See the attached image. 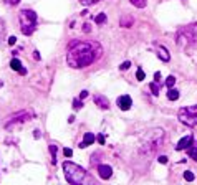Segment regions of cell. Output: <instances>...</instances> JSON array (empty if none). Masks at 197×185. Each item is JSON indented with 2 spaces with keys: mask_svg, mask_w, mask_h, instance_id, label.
<instances>
[{
  "mask_svg": "<svg viewBox=\"0 0 197 185\" xmlns=\"http://www.w3.org/2000/svg\"><path fill=\"white\" fill-rule=\"evenodd\" d=\"M103 48L98 42H75L70 45L68 55H66V63L73 69H81L93 65L98 58H101Z\"/></svg>",
  "mask_w": 197,
  "mask_h": 185,
  "instance_id": "6da1fadb",
  "label": "cell"
},
{
  "mask_svg": "<svg viewBox=\"0 0 197 185\" xmlns=\"http://www.w3.org/2000/svg\"><path fill=\"white\" fill-rule=\"evenodd\" d=\"M63 172H65V177L70 183H75V185H81L85 183L86 180V170L83 167H80L78 164H75V162H63Z\"/></svg>",
  "mask_w": 197,
  "mask_h": 185,
  "instance_id": "7a4b0ae2",
  "label": "cell"
},
{
  "mask_svg": "<svg viewBox=\"0 0 197 185\" xmlns=\"http://www.w3.org/2000/svg\"><path fill=\"white\" fill-rule=\"evenodd\" d=\"M162 141H164V131L162 129H151L148 131L146 137L143 141V152L146 154H153L154 150H158L161 147Z\"/></svg>",
  "mask_w": 197,
  "mask_h": 185,
  "instance_id": "3957f363",
  "label": "cell"
},
{
  "mask_svg": "<svg viewBox=\"0 0 197 185\" xmlns=\"http://www.w3.org/2000/svg\"><path fill=\"white\" fill-rule=\"evenodd\" d=\"M18 20H20V27H22V33L30 37V35L35 32L37 28V13L33 10H22L20 15H18Z\"/></svg>",
  "mask_w": 197,
  "mask_h": 185,
  "instance_id": "277c9868",
  "label": "cell"
},
{
  "mask_svg": "<svg viewBox=\"0 0 197 185\" xmlns=\"http://www.w3.org/2000/svg\"><path fill=\"white\" fill-rule=\"evenodd\" d=\"M176 43L185 46V45H190V43H197V23H192V25H187V27H182L181 30L177 32L176 35Z\"/></svg>",
  "mask_w": 197,
  "mask_h": 185,
  "instance_id": "5b68a950",
  "label": "cell"
},
{
  "mask_svg": "<svg viewBox=\"0 0 197 185\" xmlns=\"http://www.w3.org/2000/svg\"><path fill=\"white\" fill-rule=\"evenodd\" d=\"M177 114H179V121L182 124L190 126V127L197 126V104L187 106V108H181Z\"/></svg>",
  "mask_w": 197,
  "mask_h": 185,
  "instance_id": "8992f818",
  "label": "cell"
},
{
  "mask_svg": "<svg viewBox=\"0 0 197 185\" xmlns=\"http://www.w3.org/2000/svg\"><path fill=\"white\" fill-rule=\"evenodd\" d=\"M30 119V112H27V111H22L18 114H13L12 118H8V121L5 122V129H13V126L15 124H22V122H25V121Z\"/></svg>",
  "mask_w": 197,
  "mask_h": 185,
  "instance_id": "52a82bcc",
  "label": "cell"
},
{
  "mask_svg": "<svg viewBox=\"0 0 197 185\" xmlns=\"http://www.w3.org/2000/svg\"><path fill=\"white\" fill-rule=\"evenodd\" d=\"M98 175H100L103 180H108V178H111L113 175V169L111 165H98Z\"/></svg>",
  "mask_w": 197,
  "mask_h": 185,
  "instance_id": "ba28073f",
  "label": "cell"
},
{
  "mask_svg": "<svg viewBox=\"0 0 197 185\" xmlns=\"http://www.w3.org/2000/svg\"><path fill=\"white\" fill-rule=\"evenodd\" d=\"M192 142H194V137H192V136H184L181 141L177 142L176 150H185V149H189L190 146H192Z\"/></svg>",
  "mask_w": 197,
  "mask_h": 185,
  "instance_id": "9c48e42d",
  "label": "cell"
},
{
  "mask_svg": "<svg viewBox=\"0 0 197 185\" xmlns=\"http://www.w3.org/2000/svg\"><path fill=\"white\" fill-rule=\"evenodd\" d=\"M118 106H119V109H123V111H127V109H131V106H132V99H131V96H127V94L119 96V98H118Z\"/></svg>",
  "mask_w": 197,
  "mask_h": 185,
  "instance_id": "30bf717a",
  "label": "cell"
},
{
  "mask_svg": "<svg viewBox=\"0 0 197 185\" xmlns=\"http://www.w3.org/2000/svg\"><path fill=\"white\" fill-rule=\"evenodd\" d=\"M95 102L98 104V108H100V109H108V108H109L108 98H104L103 94H96V96H95Z\"/></svg>",
  "mask_w": 197,
  "mask_h": 185,
  "instance_id": "8fae6325",
  "label": "cell"
},
{
  "mask_svg": "<svg viewBox=\"0 0 197 185\" xmlns=\"http://www.w3.org/2000/svg\"><path fill=\"white\" fill-rule=\"evenodd\" d=\"M95 141H96L95 134H91V132H86V134H85V137H83V142L80 144V147H81V149H85V147L91 146V144L95 142Z\"/></svg>",
  "mask_w": 197,
  "mask_h": 185,
  "instance_id": "7c38bea8",
  "label": "cell"
},
{
  "mask_svg": "<svg viewBox=\"0 0 197 185\" xmlns=\"http://www.w3.org/2000/svg\"><path fill=\"white\" fill-rule=\"evenodd\" d=\"M158 56L161 58L162 61H169L171 60L169 51H167V48H164V46H158Z\"/></svg>",
  "mask_w": 197,
  "mask_h": 185,
  "instance_id": "4fadbf2b",
  "label": "cell"
},
{
  "mask_svg": "<svg viewBox=\"0 0 197 185\" xmlns=\"http://www.w3.org/2000/svg\"><path fill=\"white\" fill-rule=\"evenodd\" d=\"M167 99H169V101H176V99H179V91L169 88V91H167Z\"/></svg>",
  "mask_w": 197,
  "mask_h": 185,
  "instance_id": "5bb4252c",
  "label": "cell"
},
{
  "mask_svg": "<svg viewBox=\"0 0 197 185\" xmlns=\"http://www.w3.org/2000/svg\"><path fill=\"white\" fill-rule=\"evenodd\" d=\"M10 68L13 69V71H20V69H22V63H20V60L13 58V60L10 61Z\"/></svg>",
  "mask_w": 197,
  "mask_h": 185,
  "instance_id": "9a60e30c",
  "label": "cell"
},
{
  "mask_svg": "<svg viewBox=\"0 0 197 185\" xmlns=\"http://www.w3.org/2000/svg\"><path fill=\"white\" fill-rule=\"evenodd\" d=\"M121 27H126V28L132 27V18L131 17H123V18H121Z\"/></svg>",
  "mask_w": 197,
  "mask_h": 185,
  "instance_id": "2e32d148",
  "label": "cell"
},
{
  "mask_svg": "<svg viewBox=\"0 0 197 185\" xmlns=\"http://www.w3.org/2000/svg\"><path fill=\"white\" fill-rule=\"evenodd\" d=\"M50 154H51V162L56 164V146L55 144H50Z\"/></svg>",
  "mask_w": 197,
  "mask_h": 185,
  "instance_id": "e0dca14e",
  "label": "cell"
},
{
  "mask_svg": "<svg viewBox=\"0 0 197 185\" xmlns=\"http://www.w3.org/2000/svg\"><path fill=\"white\" fill-rule=\"evenodd\" d=\"M131 3L134 5V7H137V8H144L146 7V0H131Z\"/></svg>",
  "mask_w": 197,
  "mask_h": 185,
  "instance_id": "ac0fdd59",
  "label": "cell"
},
{
  "mask_svg": "<svg viewBox=\"0 0 197 185\" xmlns=\"http://www.w3.org/2000/svg\"><path fill=\"white\" fill-rule=\"evenodd\" d=\"M151 92H153L154 96L159 94V83H156V81H154V83H151Z\"/></svg>",
  "mask_w": 197,
  "mask_h": 185,
  "instance_id": "d6986e66",
  "label": "cell"
},
{
  "mask_svg": "<svg viewBox=\"0 0 197 185\" xmlns=\"http://www.w3.org/2000/svg\"><path fill=\"white\" fill-rule=\"evenodd\" d=\"M174 84H176V78H174L172 74H171V76L166 78V86H167V88H172Z\"/></svg>",
  "mask_w": 197,
  "mask_h": 185,
  "instance_id": "ffe728a7",
  "label": "cell"
},
{
  "mask_svg": "<svg viewBox=\"0 0 197 185\" xmlns=\"http://www.w3.org/2000/svg\"><path fill=\"white\" fill-rule=\"evenodd\" d=\"M95 22L98 23V25H101V23H104V22H106V15H104V13L96 15V17H95Z\"/></svg>",
  "mask_w": 197,
  "mask_h": 185,
  "instance_id": "44dd1931",
  "label": "cell"
},
{
  "mask_svg": "<svg viewBox=\"0 0 197 185\" xmlns=\"http://www.w3.org/2000/svg\"><path fill=\"white\" fill-rule=\"evenodd\" d=\"M189 155H190V159L197 160V146H194V147H189Z\"/></svg>",
  "mask_w": 197,
  "mask_h": 185,
  "instance_id": "7402d4cb",
  "label": "cell"
},
{
  "mask_svg": "<svg viewBox=\"0 0 197 185\" xmlns=\"http://www.w3.org/2000/svg\"><path fill=\"white\" fill-rule=\"evenodd\" d=\"M136 78H137V81H143L144 78H146V74H144L143 68H137V71H136Z\"/></svg>",
  "mask_w": 197,
  "mask_h": 185,
  "instance_id": "603a6c76",
  "label": "cell"
},
{
  "mask_svg": "<svg viewBox=\"0 0 197 185\" xmlns=\"http://www.w3.org/2000/svg\"><path fill=\"white\" fill-rule=\"evenodd\" d=\"M184 178H185V180H190V182H192V180H194V173L190 172V170L184 172Z\"/></svg>",
  "mask_w": 197,
  "mask_h": 185,
  "instance_id": "cb8c5ba5",
  "label": "cell"
},
{
  "mask_svg": "<svg viewBox=\"0 0 197 185\" xmlns=\"http://www.w3.org/2000/svg\"><path fill=\"white\" fill-rule=\"evenodd\" d=\"M81 106H83V102H81L80 98H78V99H73V108L75 109H81Z\"/></svg>",
  "mask_w": 197,
  "mask_h": 185,
  "instance_id": "d4e9b609",
  "label": "cell"
},
{
  "mask_svg": "<svg viewBox=\"0 0 197 185\" xmlns=\"http://www.w3.org/2000/svg\"><path fill=\"white\" fill-rule=\"evenodd\" d=\"M63 155H65V157H71V155H73V150L70 149V147H65V149H63Z\"/></svg>",
  "mask_w": 197,
  "mask_h": 185,
  "instance_id": "484cf974",
  "label": "cell"
},
{
  "mask_svg": "<svg viewBox=\"0 0 197 185\" xmlns=\"http://www.w3.org/2000/svg\"><path fill=\"white\" fill-rule=\"evenodd\" d=\"M83 5H86V7H90V5H93V3H96V2H100V0H80Z\"/></svg>",
  "mask_w": 197,
  "mask_h": 185,
  "instance_id": "4316f807",
  "label": "cell"
},
{
  "mask_svg": "<svg viewBox=\"0 0 197 185\" xmlns=\"http://www.w3.org/2000/svg\"><path fill=\"white\" fill-rule=\"evenodd\" d=\"M3 32H5V23H3L2 18H0V40H2V37H3Z\"/></svg>",
  "mask_w": 197,
  "mask_h": 185,
  "instance_id": "83f0119b",
  "label": "cell"
},
{
  "mask_svg": "<svg viewBox=\"0 0 197 185\" xmlns=\"http://www.w3.org/2000/svg\"><path fill=\"white\" fill-rule=\"evenodd\" d=\"M129 66H131L129 61H123V63H121V66H119V69H123V71H124V69H127Z\"/></svg>",
  "mask_w": 197,
  "mask_h": 185,
  "instance_id": "f1b7e54d",
  "label": "cell"
},
{
  "mask_svg": "<svg viewBox=\"0 0 197 185\" xmlns=\"http://www.w3.org/2000/svg\"><path fill=\"white\" fill-rule=\"evenodd\" d=\"M154 81H156V83H161V73L159 71L154 73Z\"/></svg>",
  "mask_w": 197,
  "mask_h": 185,
  "instance_id": "f546056e",
  "label": "cell"
},
{
  "mask_svg": "<svg viewBox=\"0 0 197 185\" xmlns=\"http://www.w3.org/2000/svg\"><path fill=\"white\" fill-rule=\"evenodd\" d=\"M158 160H159V164H167V157H166V155H161Z\"/></svg>",
  "mask_w": 197,
  "mask_h": 185,
  "instance_id": "4dcf8cb0",
  "label": "cell"
},
{
  "mask_svg": "<svg viewBox=\"0 0 197 185\" xmlns=\"http://www.w3.org/2000/svg\"><path fill=\"white\" fill-rule=\"evenodd\" d=\"M86 96H88V91H86V89H83V91L80 92V99H85Z\"/></svg>",
  "mask_w": 197,
  "mask_h": 185,
  "instance_id": "1f68e13d",
  "label": "cell"
},
{
  "mask_svg": "<svg viewBox=\"0 0 197 185\" xmlns=\"http://www.w3.org/2000/svg\"><path fill=\"white\" fill-rule=\"evenodd\" d=\"M17 43V37H10L8 38V45H15Z\"/></svg>",
  "mask_w": 197,
  "mask_h": 185,
  "instance_id": "d6a6232c",
  "label": "cell"
},
{
  "mask_svg": "<svg viewBox=\"0 0 197 185\" xmlns=\"http://www.w3.org/2000/svg\"><path fill=\"white\" fill-rule=\"evenodd\" d=\"M90 30H91L90 25H88V23H85V25H83V32H90Z\"/></svg>",
  "mask_w": 197,
  "mask_h": 185,
  "instance_id": "836d02e7",
  "label": "cell"
},
{
  "mask_svg": "<svg viewBox=\"0 0 197 185\" xmlns=\"http://www.w3.org/2000/svg\"><path fill=\"white\" fill-rule=\"evenodd\" d=\"M73 121H75V116H70V118H68V122H70V124H71V122H73Z\"/></svg>",
  "mask_w": 197,
  "mask_h": 185,
  "instance_id": "e575fe53",
  "label": "cell"
},
{
  "mask_svg": "<svg viewBox=\"0 0 197 185\" xmlns=\"http://www.w3.org/2000/svg\"><path fill=\"white\" fill-rule=\"evenodd\" d=\"M18 73H20V74H27V69H25V68H22V69H20Z\"/></svg>",
  "mask_w": 197,
  "mask_h": 185,
  "instance_id": "d590c367",
  "label": "cell"
},
{
  "mask_svg": "<svg viewBox=\"0 0 197 185\" xmlns=\"http://www.w3.org/2000/svg\"><path fill=\"white\" fill-rule=\"evenodd\" d=\"M98 141H100L101 144H104V137H103V136H100V137H98Z\"/></svg>",
  "mask_w": 197,
  "mask_h": 185,
  "instance_id": "8d00e7d4",
  "label": "cell"
},
{
  "mask_svg": "<svg viewBox=\"0 0 197 185\" xmlns=\"http://www.w3.org/2000/svg\"><path fill=\"white\" fill-rule=\"evenodd\" d=\"M195 146H197V142H195Z\"/></svg>",
  "mask_w": 197,
  "mask_h": 185,
  "instance_id": "74e56055",
  "label": "cell"
}]
</instances>
